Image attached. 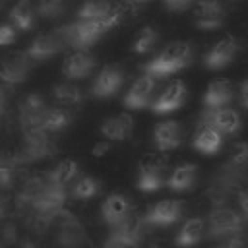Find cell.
<instances>
[{
    "label": "cell",
    "mask_w": 248,
    "mask_h": 248,
    "mask_svg": "<svg viewBox=\"0 0 248 248\" xmlns=\"http://www.w3.org/2000/svg\"><path fill=\"white\" fill-rule=\"evenodd\" d=\"M126 2H130V4H143V2H149V0H126Z\"/></svg>",
    "instance_id": "46"
},
{
    "label": "cell",
    "mask_w": 248,
    "mask_h": 248,
    "mask_svg": "<svg viewBox=\"0 0 248 248\" xmlns=\"http://www.w3.org/2000/svg\"><path fill=\"white\" fill-rule=\"evenodd\" d=\"M143 227H145L143 215H138V213L130 211L122 221L112 225L108 240H112L116 244H122V246H128V248H136L143 238Z\"/></svg>",
    "instance_id": "5"
},
{
    "label": "cell",
    "mask_w": 248,
    "mask_h": 248,
    "mask_svg": "<svg viewBox=\"0 0 248 248\" xmlns=\"http://www.w3.org/2000/svg\"><path fill=\"white\" fill-rule=\"evenodd\" d=\"M52 97L60 105H79L83 101V89L74 81H60L52 87Z\"/></svg>",
    "instance_id": "30"
},
{
    "label": "cell",
    "mask_w": 248,
    "mask_h": 248,
    "mask_svg": "<svg viewBox=\"0 0 248 248\" xmlns=\"http://www.w3.org/2000/svg\"><path fill=\"white\" fill-rule=\"evenodd\" d=\"M56 155V143L50 138V134L43 132V130H27L23 132V141L21 145L12 153L14 161L17 163V167L21 165H31V163H39L45 159H50Z\"/></svg>",
    "instance_id": "2"
},
{
    "label": "cell",
    "mask_w": 248,
    "mask_h": 248,
    "mask_svg": "<svg viewBox=\"0 0 248 248\" xmlns=\"http://www.w3.org/2000/svg\"><path fill=\"white\" fill-rule=\"evenodd\" d=\"M8 17H10V23L17 31H31L33 25H35V17L37 16H35V8H33L31 0H17L12 6Z\"/></svg>",
    "instance_id": "28"
},
{
    "label": "cell",
    "mask_w": 248,
    "mask_h": 248,
    "mask_svg": "<svg viewBox=\"0 0 248 248\" xmlns=\"http://www.w3.org/2000/svg\"><path fill=\"white\" fill-rule=\"evenodd\" d=\"M17 163L12 153L0 151V190H12L17 180Z\"/></svg>",
    "instance_id": "32"
},
{
    "label": "cell",
    "mask_w": 248,
    "mask_h": 248,
    "mask_svg": "<svg viewBox=\"0 0 248 248\" xmlns=\"http://www.w3.org/2000/svg\"><path fill=\"white\" fill-rule=\"evenodd\" d=\"M19 242V227L12 219H0V244L14 246Z\"/></svg>",
    "instance_id": "36"
},
{
    "label": "cell",
    "mask_w": 248,
    "mask_h": 248,
    "mask_svg": "<svg viewBox=\"0 0 248 248\" xmlns=\"http://www.w3.org/2000/svg\"><path fill=\"white\" fill-rule=\"evenodd\" d=\"M95 66H97V58L89 50H72L62 64V74L68 79L78 81V79L89 78Z\"/></svg>",
    "instance_id": "15"
},
{
    "label": "cell",
    "mask_w": 248,
    "mask_h": 248,
    "mask_svg": "<svg viewBox=\"0 0 248 248\" xmlns=\"http://www.w3.org/2000/svg\"><path fill=\"white\" fill-rule=\"evenodd\" d=\"M238 93H240V107L246 108L248 107V81L246 79L240 83V91Z\"/></svg>",
    "instance_id": "42"
},
{
    "label": "cell",
    "mask_w": 248,
    "mask_h": 248,
    "mask_svg": "<svg viewBox=\"0 0 248 248\" xmlns=\"http://www.w3.org/2000/svg\"><path fill=\"white\" fill-rule=\"evenodd\" d=\"M192 145H194L196 151H200L203 155H213L223 147V134H219L211 126L198 124L196 134L192 138Z\"/></svg>",
    "instance_id": "23"
},
{
    "label": "cell",
    "mask_w": 248,
    "mask_h": 248,
    "mask_svg": "<svg viewBox=\"0 0 248 248\" xmlns=\"http://www.w3.org/2000/svg\"><path fill=\"white\" fill-rule=\"evenodd\" d=\"M124 79H126L124 68L120 64H108V66L101 68V72L95 76V81L91 85V93L97 99L114 97L120 91Z\"/></svg>",
    "instance_id": "8"
},
{
    "label": "cell",
    "mask_w": 248,
    "mask_h": 248,
    "mask_svg": "<svg viewBox=\"0 0 248 248\" xmlns=\"http://www.w3.org/2000/svg\"><path fill=\"white\" fill-rule=\"evenodd\" d=\"M227 12L221 0H198L194 8V25L202 31H213L225 25Z\"/></svg>",
    "instance_id": "9"
},
{
    "label": "cell",
    "mask_w": 248,
    "mask_h": 248,
    "mask_svg": "<svg viewBox=\"0 0 248 248\" xmlns=\"http://www.w3.org/2000/svg\"><path fill=\"white\" fill-rule=\"evenodd\" d=\"M194 58V48L190 43L186 41H174L170 45H167L155 58H151L149 62L143 64V72L161 79L165 76L176 74L180 70H184L186 66H190Z\"/></svg>",
    "instance_id": "1"
},
{
    "label": "cell",
    "mask_w": 248,
    "mask_h": 248,
    "mask_svg": "<svg viewBox=\"0 0 248 248\" xmlns=\"http://www.w3.org/2000/svg\"><path fill=\"white\" fill-rule=\"evenodd\" d=\"M234 101V89L225 79H215L207 85L203 93V107L205 108H217V107H229V103Z\"/></svg>",
    "instance_id": "22"
},
{
    "label": "cell",
    "mask_w": 248,
    "mask_h": 248,
    "mask_svg": "<svg viewBox=\"0 0 248 248\" xmlns=\"http://www.w3.org/2000/svg\"><path fill=\"white\" fill-rule=\"evenodd\" d=\"M101 192V180L95 176H81L72 184L74 200H91Z\"/></svg>",
    "instance_id": "33"
},
{
    "label": "cell",
    "mask_w": 248,
    "mask_h": 248,
    "mask_svg": "<svg viewBox=\"0 0 248 248\" xmlns=\"http://www.w3.org/2000/svg\"><path fill=\"white\" fill-rule=\"evenodd\" d=\"M108 149H110V141H107V140H101V141H97V143L93 145L91 153H93L95 157H103V155H105Z\"/></svg>",
    "instance_id": "41"
},
{
    "label": "cell",
    "mask_w": 248,
    "mask_h": 248,
    "mask_svg": "<svg viewBox=\"0 0 248 248\" xmlns=\"http://www.w3.org/2000/svg\"><path fill=\"white\" fill-rule=\"evenodd\" d=\"M132 209V202L128 196L124 194H110L108 198H105L103 205H101V217L107 225H116L118 221H122Z\"/></svg>",
    "instance_id": "21"
},
{
    "label": "cell",
    "mask_w": 248,
    "mask_h": 248,
    "mask_svg": "<svg viewBox=\"0 0 248 248\" xmlns=\"http://www.w3.org/2000/svg\"><path fill=\"white\" fill-rule=\"evenodd\" d=\"M182 141V126L178 120H163L153 128V143L161 151H172Z\"/></svg>",
    "instance_id": "19"
},
{
    "label": "cell",
    "mask_w": 248,
    "mask_h": 248,
    "mask_svg": "<svg viewBox=\"0 0 248 248\" xmlns=\"http://www.w3.org/2000/svg\"><path fill=\"white\" fill-rule=\"evenodd\" d=\"M4 2H6V0H0V8H2V4H4Z\"/></svg>",
    "instance_id": "47"
},
{
    "label": "cell",
    "mask_w": 248,
    "mask_h": 248,
    "mask_svg": "<svg viewBox=\"0 0 248 248\" xmlns=\"http://www.w3.org/2000/svg\"><path fill=\"white\" fill-rule=\"evenodd\" d=\"M157 87V78L143 74L140 78L134 79V83L130 85V89L126 91L122 103L126 108H145L151 103V97L155 93Z\"/></svg>",
    "instance_id": "14"
},
{
    "label": "cell",
    "mask_w": 248,
    "mask_h": 248,
    "mask_svg": "<svg viewBox=\"0 0 248 248\" xmlns=\"http://www.w3.org/2000/svg\"><path fill=\"white\" fill-rule=\"evenodd\" d=\"M99 132L107 141H126L134 134V118L128 112L112 114L101 122Z\"/></svg>",
    "instance_id": "18"
},
{
    "label": "cell",
    "mask_w": 248,
    "mask_h": 248,
    "mask_svg": "<svg viewBox=\"0 0 248 248\" xmlns=\"http://www.w3.org/2000/svg\"><path fill=\"white\" fill-rule=\"evenodd\" d=\"M246 159H248V149H246V143H238L236 145V149L232 151V155H231V165H234V167H238V169H244L246 167Z\"/></svg>",
    "instance_id": "38"
},
{
    "label": "cell",
    "mask_w": 248,
    "mask_h": 248,
    "mask_svg": "<svg viewBox=\"0 0 248 248\" xmlns=\"http://www.w3.org/2000/svg\"><path fill=\"white\" fill-rule=\"evenodd\" d=\"M78 172H79V165L74 159H62L60 163H56L46 172V180H48V184L66 188L68 184L74 182V178L78 176Z\"/></svg>",
    "instance_id": "29"
},
{
    "label": "cell",
    "mask_w": 248,
    "mask_h": 248,
    "mask_svg": "<svg viewBox=\"0 0 248 248\" xmlns=\"http://www.w3.org/2000/svg\"><path fill=\"white\" fill-rule=\"evenodd\" d=\"M0 248H8V246H4V244H0Z\"/></svg>",
    "instance_id": "48"
},
{
    "label": "cell",
    "mask_w": 248,
    "mask_h": 248,
    "mask_svg": "<svg viewBox=\"0 0 248 248\" xmlns=\"http://www.w3.org/2000/svg\"><path fill=\"white\" fill-rule=\"evenodd\" d=\"M244 219L240 211L229 205H215L207 217V232L211 238H227L240 234L244 229Z\"/></svg>",
    "instance_id": "4"
},
{
    "label": "cell",
    "mask_w": 248,
    "mask_h": 248,
    "mask_svg": "<svg viewBox=\"0 0 248 248\" xmlns=\"http://www.w3.org/2000/svg\"><path fill=\"white\" fill-rule=\"evenodd\" d=\"M46 108H48V105H46V99H45L43 93H37V91L29 93L19 105V126H21V130L23 132L37 130L41 126V118H43Z\"/></svg>",
    "instance_id": "13"
},
{
    "label": "cell",
    "mask_w": 248,
    "mask_h": 248,
    "mask_svg": "<svg viewBox=\"0 0 248 248\" xmlns=\"http://www.w3.org/2000/svg\"><path fill=\"white\" fill-rule=\"evenodd\" d=\"M17 248H41V246H39L37 240H33V238H23V240L17 242Z\"/></svg>",
    "instance_id": "43"
},
{
    "label": "cell",
    "mask_w": 248,
    "mask_h": 248,
    "mask_svg": "<svg viewBox=\"0 0 248 248\" xmlns=\"http://www.w3.org/2000/svg\"><path fill=\"white\" fill-rule=\"evenodd\" d=\"M66 48V43H64V37L60 33V29H54L50 33H43L39 37H35L29 46L25 48V56L31 60V62H41V60H48L52 56H56L58 52H62Z\"/></svg>",
    "instance_id": "6"
},
{
    "label": "cell",
    "mask_w": 248,
    "mask_h": 248,
    "mask_svg": "<svg viewBox=\"0 0 248 248\" xmlns=\"http://www.w3.org/2000/svg\"><path fill=\"white\" fill-rule=\"evenodd\" d=\"M31 68H33V62L23 52L2 56L0 58V81L6 85L23 83L29 78Z\"/></svg>",
    "instance_id": "10"
},
{
    "label": "cell",
    "mask_w": 248,
    "mask_h": 248,
    "mask_svg": "<svg viewBox=\"0 0 248 248\" xmlns=\"http://www.w3.org/2000/svg\"><path fill=\"white\" fill-rule=\"evenodd\" d=\"M240 50V43L236 37H225L221 41H217L205 54L203 64L207 70H223L227 68L238 54Z\"/></svg>",
    "instance_id": "12"
},
{
    "label": "cell",
    "mask_w": 248,
    "mask_h": 248,
    "mask_svg": "<svg viewBox=\"0 0 248 248\" xmlns=\"http://www.w3.org/2000/svg\"><path fill=\"white\" fill-rule=\"evenodd\" d=\"M112 8H114V4L110 0H85L81 4V8L76 12V19H79V21L97 19V17L108 14Z\"/></svg>",
    "instance_id": "31"
},
{
    "label": "cell",
    "mask_w": 248,
    "mask_h": 248,
    "mask_svg": "<svg viewBox=\"0 0 248 248\" xmlns=\"http://www.w3.org/2000/svg\"><path fill=\"white\" fill-rule=\"evenodd\" d=\"M68 2L70 0H39L37 14L43 19H56V17H60L66 12Z\"/></svg>",
    "instance_id": "35"
},
{
    "label": "cell",
    "mask_w": 248,
    "mask_h": 248,
    "mask_svg": "<svg viewBox=\"0 0 248 248\" xmlns=\"http://www.w3.org/2000/svg\"><path fill=\"white\" fill-rule=\"evenodd\" d=\"M66 188H60V186H54V184H48L43 188V192L37 196V200L33 202L31 209L29 211H39V213H54L58 209L64 207L66 203Z\"/></svg>",
    "instance_id": "20"
},
{
    "label": "cell",
    "mask_w": 248,
    "mask_h": 248,
    "mask_svg": "<svg viewBox=\"0 0 248 248\" xmlns=\"http://www.w3.org/2000/svg\"><path fill=\"white\" fill-rule=\"evenodd\" d=\"M17 39V29L12 23H0V46L12 45Z\"/></svg>",
    "instance_id": "37"
},
{
    "label": "cell",
    "mask_w": 248,
    "mask_h": 248,
    "mask_svg": "<svg viewBox=\"0 0 248 248\" xmlns=\"http://www.w3.org/2000/svg\"><path fill=\"white\" fill-rule=\"evenodd\" d=\"M101 248H128V246H122V244H116V242H112V240H108L107 238V242L101 246Z\"/></svg>",
    "instance_id": "45"
},
{
    "label": "cell",
    "mask_w": 248,
    "mask_h": 248,
    "mask_svg": "<svg viewBox=\"0 0 248 248\" xmlns=\"http://www.w3.org/2000/svg\"><path fill=\"white\" fill-rule=\"evenodd\" d=\"M46 174H33V176H29L23 184H21V188H19V192H17V198H16V205L19 207V209H31V205H33V202L37 200V196L43 192V188L46 186Z\"/></svg>",
    "instance_id": "25"
},
{
    "label": "cell",
    "mask_w": 248,
    "mask_h": 248,
    "mask_svg": "<svg viewBox=\"0 0 248 248\" xmlns=\"http://www.w3.org/2000/svg\"><path fill=\"white\" fill-rule=\"evenodd\" d=\"M10 97H12V85L0 83V118L4 116V112H6V108H8Z\"/></svg>",
    "instance_id": "39"
},
{
    "label": "cell",
    "mask_w": 248,
    "mask_h": 248,
    "mask_svg": "<svg viewBox=\"0 0 248 248\" xmlns=\"http://www.w3.org/2000/svg\"><path fill=\"white\" fill-rule=\"evenodd\" d=\"M184 101H186V85L180 79H174L151 103V110L153 114H170L178 110L184 105Z\"/></svg>",
    "instance_id": "16"
},
{
    "label": "cell",
    "mask_w": 248,
    "mask_h": 248,
    "mask_svg": "<svg viewBox=\"0 0 248 248\" xmlns=\"http://www.w3.org/2000/svg\"><path fill=\"white\" fill-rule=\"evenodd\" d=\"M192 2H196V0H163V4L167 6V10H172V12H182Z\"/></svg>",
    "instance_id": "40"
},
{
    "label": "cell",
    "mask_w": 248,
    "mask_h": 248,
    "mask_svg": "<svg viewBox=\"0 0 248 248\" xmlns=\"http://www.w3.org/2000/svg\"><path fill=\"white\" fill-rule=\"evenodd\" d=\"M182 211H184V203L180 200H161L159 203L149 207V211L143 215V221L145 225L169 227L180 219Z\"/></svg>",
    "instance_id": "17"
},
{
    "label": "cell",
    "mask_w": 248,
    "mask_h": 248,
    "mask_svg": "<svg viewBox=\"0 0 248 248\" xmlns=\"http://www.w3.org/2000/svg\"><path fill=\"white\" fill-rule=\"evenodd\" d=\"M217 248H225V246H217Z\"/></svg>",
    "instance_id": "49"
},
{
    "label": "cell",
    "mask_w": 248,
    "mask_h": 248,
    "mask_svg": "<svg viewBox=\"0 0 248 248\" xmlns=\"http://www.w3.org/2000/svg\"><path fill=\"white\" fill-rule=\"evenodd\" d=\"M203 232H205V221L202 217H190V219H186V223L176 232L174 242L180 248H190L202 240Z\"/></svg>",
    "instance_id": "27"
},
{
    "label": "cell",
    "mask_w": 248,
    "mask_h": 248,
    "mask_svg": "<svg viewBox=\"0 0 248 248\" xmlns=\"http://www.w3.org/2000/svg\"><path fill=\"white\" fill-rule=\"evenodd\" d=\"M165 170L167 165L163 159L149 155L140 163V172H138V188L141 192H157L165 184Z\"/></svg>",
    "instance_id": "11"
},
{
    "label": "cell",
    "mask_w": 248,
    "mask_h": 248,
    "mask_svg": "<svg viewBox=\"0 0 248 248\" xmlns=\"http://www.w3.org/2000/svg\"><path fill=\"white\" fill-rule=\"evenodd\" d=\"M157 41H159V33H157L151 25H147V27H143V29L136 35V39H134V43H132V52H136V54H145V52H149V50L155 48Z\"/></svg>",
    "instance_id": "34"
},
{
    "label": "cell",
    "mask_w": 248,
    "mask_h": 248,
    "mask_svg": "<svg viewBox=\"0 0 248 248\" xmlns=\"http://www.w3.org/2000/svg\"><path fill=\"white\" fill-rule=\"evenodd\" d=\"M6 213H8L6 200H4V198H0V219H4V217H6Z\"/></svg>",
    "instance_id": "44"
},
{
    "label": "cell",
    "mask_w": 248,
    "mask_h": 248,
    "mask_svg": "<svg viewBox=\"0 0 248 248\" xmlns=\"http://www.w3.org/2000/svg\"><path fill=\"white\" fill-rule=\"evenodd\" d=\"M196 176H198V167L194 163H182V165L174 167V170L165 180V184L172 192H186V190H192L194 188Z\"/></svg>",
    "instance_id": "24"
},
{
    "label": "cell",
    "mask_w": 248,
    "mask_h": 248,
    "mask_svg": "<svg viewBox=\"0 0 248 248\" xmlns=\"http://www.w3.org/2000/svg\"><path fill=\"white\" fill-rule=\"evenodd\" d=\"M200 124L215 128L219 134H236L242 126V118L238 110L231 107H217V108H203L200 116Z\"/></svg>",
    "instance_id": "7"
},
{
    "label": "cell",
    "mask_w": 248,
    "mask_h": 248,
    "mask_svg": "<svg viewBox=\"0 0 248 248\" xmlns=\"http://www.w3.org/2000/svg\"><path fill=\"white\" fill-rule=\"evenodd\" d=\"M74 120V114L68 108L62 107H48L41 118V130L46 134H54V132H62L66 130Z\"/></svg>",
    "instance_id": "26"
},
{
    "label": "cell",
    "mask_w": 248,
    "mask_h": 248,
    "mask_svg": "<svg viewBox=\"0 0 248 248\" xmlns=\"http://www.w3.org/2000/svg\"><path fill=\"white\" fill-rule=\"evenodd\" d=\"M50 227L54 229V238L60 248H79L85 242V229L81 221L66 207L54 213Z\"/></svg>",
    "instance_id": "3"
}]
</instances>
